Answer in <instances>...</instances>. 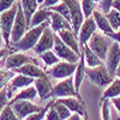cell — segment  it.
I'll list each match as a JSON object with an SVG mask.
<instances>
[{
    "label": "cell",
    "instance_id": "ee69618b",
    "mask_svg": "<svg viewBox=\"0 0 120 120\" xmlns=\"http://www.w3.org/2000/svg\"><path fill=\"white\" fill-rule=\"evenodd\" d=\"M10 53H11V49H10L8 47L1 48V49H0V60H1L3 58H5V56H7Z\"/></svg>",
    "mask_w": 120,
    "mask_h": 120
},
{
    "label": "cell",
    "instance_id": "1f68e13d",
    "mask_svg": "<svg viewBox=\"0 0 120 120\" xmlns=\"http://www.w3.org/2000/svg\"><path fill=\"white\" fill-rule=\"evenodd\" d=\"M40 56V59L42 60V61L45 63V65L46 66H54L55 64H58L59 61H60V59L56 56V54L53 52V51H47V52H45V53H42V54H40L38 55Z\"/></svg>",
    "mask_w": 120,
    "mask_h": 120
},
{
    "label": "cell",
    "instance_id": "3957f363",
    "mask_svg": "<svg viewBox=\"0 0 120 120\" xmlns=\"http://www.w3.org/2000/svg\"><path fill=\"white\" fill-rule=\"evenodd\" d=\"M65 97H76L78 100H82L81 94L77 93L75 89L73 77L63 79L52 88L51 98H65Z\"/></svg>",
    "mask_w": 120,
    "mask_h": 120
},
{
    "label": "cell",
    "instance_id": "9a60e30c",
    "mask_svg": "<svg viewBox=\"0 0 120 120\" xmlns=\"http://www.w3.org/2000/svg\"><path fill=\"white\" fill-rule=\"evenodd\" d=\"M35 82L34 78H30L23 75H16L11 81L6 85V91H7V97L8 100L12 98V94H15L16 89H25L30 85H33Z\"/></svg>",
    "mask_w": 120,
    "mask_h": 120
},
{
    "label": "cell",
    "instance_id": "7a4b0ae2",
    "mask_svg": "<svg viewBox=\"0 0 120 120\" xmlns=\"http://www.w3.org/2000/svg\"><path fill=\"white\" fill-rule=\"evenodd\" d=\"M17 11H18V3H16L10 10L0 15V28H1L3 40L5 42V46L8 48H10V45H11V33H12L13 23L17 16Z\"/></svg>",
    "mask_w": 120,
    "mask_h": 120
},
{
    "label": "cell",
    "instance_id": "4316f807",
    "mask_svg": "<svg viewBox=\"0 0 120 120\" xmlns=\"http://www.w3.org/2000/svg\"><path fill=\"white\" fill-rule=\"evenodd\" d=\"M83 54H84L85 65L89 68H93V67H96V66H100V65L103 64V61H101V60L98 59V56L89 48L88 43L83 47Z\"/></svg>",
    "mask_w": 120,
    "mask_h": 120
},
{
    "label": "cell",
    "instance_id": "8992f818",
    "mask_svg": "<svg viewBox=\"0 0 120 120\" xmlns=\"http://www.w3.org/2000/svg\"><path fill=\"white\" fill-rule=\"evenodd\" d=\"M26 64H34V65H37V66L40 65L36 59L26 55L23 52L10 53L6 56V60H5V67H6V70H10V71H15V70L22 67Z\"/></svg>",
    "mask_w": 120,
    "mask_h": 120
},
{
    "label": "cell",
    "instance_id": "f907efd6",
    "mask_svg": "<svg viewBox=\"0 0 120 120\" xmlns=\"http://www.w3.org/2000/svg\"><path fill=\"white\" fill-rule=\"evenodd\" d=\"M43 1H45V0H37V3H38V5H42V4H43Z\"/></svg>",
    "mask_w": 120,
    "mask_h": 120
},
{
    "label": "cell",
    "instance_id": "e0dca14e",
    "mask_svg": "<svg viewBox=\"0 0 120 120\" xmlns=\"http://www.w3.org/2000/svg\"><path fill=\"white\" fill-rule=\"evenodd\" d=\"M55 100H58L60 103H63L64 106H66L72 113L79 114L82 118L86 113L85 105L83 102V100H78L76 97H65V98H55Z\"/></svg>",
    "mask_w": 120,
    "mask_h": 120
},
{
    "label": "cell",
    "instance_id": "f5cc1de1",
    "mask_svg": "<svg viewBox=\"0 0 120 120\" xmlns=\"http://www.w3.org/2000/svg\"><path fill=\"white\" fill-rule=\"evenodd\" d=\"M78 1H79V0H78Z\"/></svg>",
    "mask_w": 120,
    "mask_h": 120
},
{
    "label": "cell",
    "instance_id": "c3c4849f",
    "mask_svg": "<svg viewBox=\"0 0 120 120\" xmlns=\"http://www.w3.org/2000/svg\"><path fill=\"white\" fill-rule=\"evenodd\" d=\"M3 34H1V28H0V49H1V47H3Z\"/></svg>",
    "mask_w": 120,
    "mask_h": 120
},
{
    "label": "cell",
    "instance_id": "6da1fadb",
    "mask_svg": "<svg viewBox=\"0 0 120 120\" xmlns=\"http://www.w3.org/2000/svg\"><path fill=\"white\" fill-rule=\"evenodd\" d=\"M51 25L49 22H46L41 25H37L35 28H29L28 31L25 33V35L19 40L17 43H12V46H10V49H11V53L13 52H26L29 49H34L35 46L37 45L40 37H41L43 30Z\"/></svg>",
    "mask_w": 120,
    "mask_h": 120
},
{
    "label": "cell",
    "instance_id": "8fae6325",
    "mask_svg": "<svg viewBox=\"0 0 120 120\" xmlns=\"http://www.w3.org/2000/svg\"><path fill=\"white\" fill-rule=\"evenodd\" d=\"M96 23L94 21L93 16L89 17V18H85L84 22L81 26V29H79V33H78V43H79V47H81V51L83 52V47L89 42V40L93 37V35L96 33Z\"/></svg>",
    "mask_w": 120,
    "mask_h": 120
},
{
    "label": "cell",
    "instance_id": "30bf717a",
    "mask_svg": "<svg viewBox=\"0 0 120 120\" xmlns=\"http://www.w3.org/2000/svg\"><path fill=\"white\" fill-rule=\"evenodd\" d=\"M88 46L98 56V59L101 60V61H106V56H107L108 49L111 46H108V41L103 35L95 33L93 35V37L89 40Z\"/></svg>",
    "mask_w": 120,
    "mask_h": 120
},
{
    "label": "cell",
    "instance_id": "f6af8a7d",
    "mask_svg": "<svg viewBox=\"0 0 120 120\" xmlns=\"http://www.w3.org/2000/svg\"><path fill=\"white\" fill-rule=\"evenodd\" d=\"M112 8H114L118 12H120V0H114L113 4H112Z\"/></svg>",
    "mask_w": 120,
    "mask_h": 120
},
{
    "label": "cell",
    "instance_id": "7dc6e473",
    "mask_svg": "<svg viewBox=\"0 0 120 120\" xmlns=\"http://www.w3.org/2000/svg\"><path fill=\"white\" fill-rule=\"evenodd\" d=\"M115 77L120 79V64H119V66H118V68H116V71H115Z\"/></svg>",
    "mask_w": 120,
    "mask_h": 120
},
{
    "label": "cell",
    "instance_id": "f546056e",
    "mask_svg": "<svg viewBox=\"0 0 120 120\" xmlns=\"http://www.w3.org/2000/svg\"><path fill=\"white\" fill-rule=\"evenodd\" d=\"M106 18L114 31L120 30V12H118L114 8H111V11L106 15Z\"/></svg>",
    "mask_w": 120,
    "mask_h": 120
},
{
    "label": "cell",
    "instance_id": "603a6c76",
    "mask_svg": "<svg viewBox=\"0 0 120 120\" xmlns=\"http://www.w3.org/2000/svg\"><path fill=\"white\" fill-rule=\"evenodd\" d=\"M93 18L94 21L96 23V26L101 30L102 33H105L107 36L111 35L114 33V30L111 28V25H109L107 18H106V15H103L101 11H97V10H95L94 13H93Z\"/></svg>",
    "mask_w": 120,
    "mask_h": 120
},
{
    "label": "cell",
    "instance_id": "f1b7e54d",
    "mask_svg": "<svg viewBox=\"0 0 120 120\" xmlns=\"http://www.w3.org/2000/svg\"><path fill=\"white\" fill-rule=\"evenodd\" d=\"M49 11H52V12H55L58 15H60L61 17H64L66 21H68L70 23H71V15H70V10H68V6L63 3V1H60L59 4L52 6V7H49L48 8Z\"/></svg>",
    "mask_w": 120,
    "mask_h": 120
},
{
    "label": "cell",
    "instance_id": "44dd1931",
    "mask_svg": "<svg viewBox=\"0 0 120 120\" xmlns=\"http://www.w3.org/2000/svg\"><path fill=\"white\" fill-rule=\"evenodd\" d=\"M37 96V91L34 85H30L25 89H22L21 91L16 93V95L8 101V105H13L18 101H34Z\"/></svg>",
    "mask_w": 120,
    "mask_h": 120
},
{
    "label": "cell",
    "instance_id": "2e32d148",
    "mask_svg": "<svg viewBox=\"0 0 120 120\" xmlns=\"http://www.w3.org/2000/svg\"><path fill=\"white\" fill-rule=\"evenodd\" d=\"M34 86L37 91V96L41 100H47L51 98V91H52V83L49 77H42V78H37L34 82Z\"/></svg>",
    "mask_w": 120,
    "mask_h": 120
},
{
    "label": "cell",
    "instance_id": "d4e9b609",
    "mask_svg": "<svg viewBox=\"0 0 120 120\" xmlns=\"http://www.w3.org/2000/svg\"><path fill=\"white\" fill-rule=\"evenodd\" d=\"M49 19H51V11L48 8L38 7L37 11L31 17V22H30L29 28H35L37 25H41L46 22H49Z\"/></svg>",
    "mask_w": 120,
    "mask_h": 120
},
{
    "label": "cell",
    "instance_id": "836d02e7",
    "mask_svg": "<svg viewBox=\"0 0 120 120\" xmlns=\"http://www.w3.org/2000/svg\"><path fill=\"white\" fill-rule=\"evenodd\" d=\"M15 76H16V73L13 71L0 68V90L6 88V85L8 84V82L11 81Z\"/></svg>",
    "mask_w": 120,
    "mask_h": 120
},
{
    "label": "cell",
    "instance_id": "277c9868",
    "mask_svg": "<svg viewBox=\"0 0 120 120\" xmlns=\"http://www.w3.org/2000/svg\"><path fill=\"white\" fill-rule=\"evenodd\" d=\"M85 77H88L89 81H91L95 85L105 86V88H107L114 79L111 75H109L105 64L100 65V66H96V67H93V68L86 67Z\"/></svg>",
    "mask_w": 120,
    "mask_h": 120
},
{
    "label": "cell",
    "instance_id": "9c48e42d",
    "mask_svg": "<svg viewBox=\"0 0 120 120\" xmlns=\"http://www.w3.org/2000/svg\"><path fill=\"white\" fill-rule=\"evenodd\" d=\"M28 29H29V26H28L26 21H25L24 12H23V10L21 7V4L18 3V11H17V16H16L15 23H13L12 33H11V45L12 43H17L19 40L25 35V33L28 31Z\"/></svg>",
    "mask_w": 120,
    "mask_h": 120
},
{
    "label": "cell",
    "instance_id": "bcb514c9",
    "mask_svg": "<svg viewBox=\"0 0 120 120\" xmlns=\"http://www.w3.org/2000/svg\"><path fill=\"white\" fill-rule=\"evenodd\" d=\"M67 120H82V116L79 114H76V113H72V115L70 116Z\"/></svg>",
    "mask_w": 120,
    "mask_h": 120
},
{
    "label": "cell",
    "instance_id": "8d00e7d4",
    "mask_svg": "<svg viewBox=\"0 0 120 120\" xmlns=\"http://www.w3.org/2000/svg\"><path fill=\"white\" fill-rule=\"evenodd\" d=\"M47 109H48V107L46 106L41 112H37V113H34V114H31V115H29V116H26L25 119H23V120H43L45 118H46V113H47Z\"/></svg>",
    "mask_w": 120,
    "mask_h": 120
},
{
    "label": "cell",
    "instance_id": "b9f144b4",
    "mask_svg": "<svg viewBox=\"0 0 120 120\" xmlns=\"http://www.w3.org/2000/svg\"><path fill=\"white\" fill-rule=\"evenodd\" d=\"M111 103L116 108V111L120 113V96H118V97H114V98H112L111 100Z\"/></svg>",
    "mask_w": 120,
    "mask_h": 120
},
{
    "label": "cell",
    "instance_id": "ba28073f",
    "mask_svg": "<svg viewBox=\"0 0 120 120\" xmlns=\"http://www.w3.org/2000/svg\"><path fill=\"white\" fill-rule=\"evenodd\" d=\"M77 68V64H71V63H66V61H59L58 64H55L54 66H52L51 68L46 72L48 77H52L55 79H66L72 77L76 72Z\"/></svg>",
    "mask_w": 120,
    "mask_h": 120
},
{
    "label": "cell",
    "instance_id": "816d5d0a",
    "mask_svg": "<svg viewBox=\"0 0 120 120\" xmlns=\"http://www.w3.org/2000/svg\"><path fill=\"white\" fill-rule=\"evenodd\" d=\"M118 120H120V118H118Z\"/></svg>",
    "mask_w": 120,
    "mask_h": 120
},
{
    "label": "cell",
    "instance_id": "cb8c5ba5",
    "mask_svg": "<svg viewBox=\"0 0 120 120\" xmlns=\"http://www.w3.org/2000/svg\"><path fill=\"white\" fill-rule=\"evenodd\" d=\"M19 4H21V7H22L24 16H25L26 24L29 26L30 22H31V17L34 16V13L38 8V3H37V0H21Z\"/></svg>",
    "mask_w": 120,
    "mask_h": 120
},
{
    "label": "cell",
    "instance_id": "484cf974",
    "mask_svg": "<svg viewBox=\"0 0 120 120\" xmlns=\"http://www.w3.org/2000/svg\"><path fill=\"white\" fill-rule=\"evenodd\" d=\"M118 96H120V79L119 78H114L113 82L106 88V90L103 91L100 101H102V100H107V98L112 100V98L118 97Z\"/></svg>",
    "mask_w": 120,
    "mask_h": 120
},
{
    "label": "cell",
    "instance_id": "4fadbf2b",
    "mask_svg": "<svg viewBox=\"0 0 120 120\" xmlns=\"http://www.w3.org/2000/svg\"><path fill=\"white\" fill-rule=\"evenodd\" d=\"M54 38H55V34L52 31L51 26H47L43 30V33H42L41 37H40L37 45L35 46L34 52L37 55H40L47 51H52L53 46H54Z\"/></svg>",
    "mask_w": 120,
    "mask_h": 120
},
{
    "label": "cell",
    "instance_id": "d6a6232c",
    "mask_svg": "<svg viewBox=\"0 0 120 120\" xmlns=\"http://www.w3.org/2000/svg\"><path fill=\"white\" fill-rule=\"evenodd\" d=\"M111 100H102L100 101L101 106V116L102 120H112V109H111Z\"/></svg>",
    "mask_w": 120,
    "mask_h": 120
},
{
    "label": "cell",
    "instance_id": "ffe728a7",
    "mask_svg": "<svg viewBox=\"0 0 120 120\" xmlns=\"http://www.w3.org/2000/svg\"><path fill=\"white\" fill-rule=\"evenodd\" d=\"M51 29L54 34H58L63 30H72V25L64 17H61L60 15L55 13V12H52L51 11Z\"/></svg>",
    "mask_w": 120,
    "mask_h": 120
},
{
    "label": "cell",
    "instance_id": "ab89813d",
    "mask_svg": "<svg viewBox=\"0 0 120 120\" xmlns=\"http://www.w3.org/2000/svg\"><path fill=\"white\" fill-rule=\"evenodd\" d=\"M113 1L114 0H101V1H100V6H101V10H102L103 13L107 15L109 11H111Z\"/></svg>",
    "mask_w": 120,
    "mask_h": 120
},
{
    "label": "cell",
    "instance_id": "7c38bea8",
    "mask_svg": "<svg viewBox=\"0 0 120 120\" xmlns=\"http://www.w3.org/2000/svg\"><path fill=\"white\" fill-rule=\"evenodd\" d=\"M10 106L12 107L13 112L16 113V115L21 120L25 119L26 116L31 115L34 113L41 112L42 109L45 108V107H41L38 105L33 103L31 101H18V102H16L13 105H10Z\"/></svg>",
    "mask_w": 120,
    "mask_h": 120
},
{
    "label": "cell",
    "instance_id": "e575fe53",
    "mask_svg": "<svg viewBox=\"0 0 120 120\" xmlns=\"http://www.w3.org/2000/svg\"><path fill=\"white\" fill-rule=\"evenodd\" d=\"M0 120H21V119L16 115L12 107L10 105H7L1 111V113H0Z\"/></svg>",
    "mask_w": 120,
    "mask_h": 120
},
{
    "label": "cell",
    "instance_id": "ac0fdd59",
    "mask_svg": "<svg viewBox=\"0 0 120 120\" xmlns=\"http://www.w3.org/2000/svg\"><path fill=\"white\" fill-rule=\"evenodd\" d=\"M13 72H15L16 75H23V76L34 78V79L42 78V77H47V73H46L45 70H42L40 66L34 65V64H26V65H24V66H22V67L15 70Z\"/></svg>",
    "mask_w": 120,
    "mask_h": 120
},
{
    "label": "cell",
    "instance_id": "60d3db41",
    "mask_svg": "<svg viewBox=\"0 0 120 120\" xmlns=\"http://www.w3.org/2000/svg\"><path fill=\"white\" fill-rule=\"evenodd\" d=\"M60 1H61V0H45L43 4L41 5V7H43V8H49V7H52V6L59 4Z\"/></svg>",
    "mask_w": 120,
    "mask_h": 120
},
{
    "label": "cell",
    "instance_id": "83f0119b",
    "mask_svg": "<svg viewBox=\"0 0 120 120\" xmlns=\"http://www.w3.org/2000/svg\"><path fill=\"white\" fill-rule=\"evenodd\" d=\"M100 1L101 0H81V6H82L85 18H89L93 16L94 11L96 10V6Z\"/></svg>",
    "mask_w": 120,
    "mask_h": 120
},
{
    "label": "cell",
    "instance_id": "681fc988",
    "mask_svg": "<svg viewBox=\"0 0 120 120\" xmlns=\"http://www.w3.org/2000/svg\"><path fill=\"white\" fill-rule=\"evenodd\" d=\"M82 120H89V116H88V113H85V114H84V116L82 118Z\"/></svg>",
    "mask_w": 120,
    "mask_h": 120
},
{
    "label": "cell",
    "instance_id": "5b68a950",
    "mask_svg": "<svg viewBox=\"0 0 120 120\" xmlns=\"http://www.w3.org/2000/svg\"><path fill=\"white\" fill-rule=\"evenodd\" d=\"M68 6L70 15H71V25H72V31L76 36H78L79 29H81L83 22H84V13L81 6V3L78 0H61Z\"/></svg>",
    "mask_w": 120,
    "mask_h": 120
},
{
    "label": "cell",
    "instance_id": "74e56055",
    "mask_svg": "<svg viewBox=\"0 0 120 120\" xmlns=\"http://www.w3.org/2000/svg\"><path fill=\"white\" fill-rule=\"evenodd\" d=\"M16 3H17V0H0V15L7 11V10H10Z\"/></svg>",
    "mask_w": 120,
    "mask_h": 120
},
{
    "label": "cell",
    "instance_id": "d590c367",
    "mask_svg": "<svg viewBox=\"0 0 120 120\" xmlns=\"http://www.w3.org/2000/svg\"><path fill=\"white\" fill-rule=\"evenodd\" d=\"M47 107H48V109H47V113H46V120H60V116L54 109L52 101L49 103H47Z\"/></svg>",
    "mask_w": 120,
    "mask_h": 120
},
{
    "label": "cell",
    "instance_id": "5bb4252c",
    "mask_svg": "<svg viewBox=\"0 0 120 120\" xmlns=\"http://www.w3.org/2000/svg\"><path fill=\"white\" fill-rule=\"evenodd\" d=\"M120 64V45L114 42L108 49V53L106 56V67L108 70L109 75L113 78L115 77V71Z\"/></svg>",
    "mask_w": 120,
    "mask_h": 120
},
{
    "label": "cell",
    "instance_id": "52a82bcc",
    "mask_svg": "<svg viewBox=\"0 0 120 120\" xmlns=\"http://www.w3.org/2000/svg\"><path fill=\"white\" fill-rule=\"evenodd\" d=\"M52 51L56 54V56L63 60V61L66 63H71V64H77L79 61V56L81 55H77L71 48H68L61 40L60 37L55 34V38H54V46Z\"/></svg>",
    "mask_w": 120,
    "mask_h": 120
},
{
    "label": "cell",
    "instance_id": "d6986e66",
    "mask_svg": "<svg viewBox=\"0 0 120 120\" xmlns=\"http://www.w3.org/2000/svg\"><path fill=\"white\" fill-rule=\"evenodd\" d=\"M56 35L60 37V40H61L68 48H71L77 55H81L82 51H81V47H79V43H78V38L73 34L72 30H63V31L58 33Z\"/></svg>",
    "mask_w": 120,
    "mask_h": 120
},
{
    "label": "cell",
    "instance_id": "4dcf8cb0",
    "mask_svg": "<svg viewBox=\"0 0 120 120\" xmlns=\"http://www.w3.org/2000/svg\"><path fill=\"white\" fill-rule=\"evenodd\" d=\"M52 105H53L54 109L56 111V113L59 114L60 120H67L70 116L72 115V112L70 111V109H68L66 106H64L63 103H60L58 100H53V101H52Z\"/></svg>",
    "mask_w": 120,
    "mask_h": 120
},
{
    "label": "cell",
    "instance_id": "7402d4cb",
    "mask_svg": "<svg viewBox=\"0 0 120 120\" xmlns=\"http://www.w3.org/2000/svg\"><path fill=\"white\" fill-rule=\"evenodd\" d=\"M85 70H86V65H85V60H84V54L82 52L81 56H79V61L77 63L76 72L73 75V84H75V89L77 93H79V88L82 85L83 79L85 78Z\"/></svg>",
    "mask_w": 120,
    "mask_h": 120
},
{
    "label": "cell",
    "instance_id": "7bdbcfd3",
    "mask_svg": "<svg viewBox=\"0 0 120 120\" xmlns=\"http://www.w3.org/2000/svg\"><path fill=\"white\" fill-rule=\"evenodd\" d=\"M111 38H113L114 40V42H118L119 45H120V30H118V31H114L113 34H111V35H108Z\"/></svg>",
    "mask_w": 120,
    "mask_h": 120
},
{
    "label": "cell",
    "instance_id": "f35d334b",
    "mask_svg": "<svg viewBox=\"0 0 120 120\" xmlns=\"http://www.w3.org/2000/svg\"><path fill=\"white\" fill-rule=\"evenodd\" d=\"M8 105V97H7V91H6V88L0 90V113L1 111Z\"/></svg>",
    "mask_w": 120,
    "mask_h": 120
}]
</instances>
